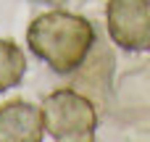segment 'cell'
I'll return each instance as SVG.
<instances>
[{"instance_id":"cell-2","label":"cell","mask_w":150,"mask_h":142,"mask_svg":"<svg viewBox=\"0 0 150 142\" xmlns=\"http://www.w3.org/2000/svg\"><path fill=\"white\" fill-rule=\"evenodd\" d=\"M42 121L53 142H95L98 111L74 90L50 92L42 103Z\"/></svg>"},{"instance_id":"cell-1","label":"cell","mask_w":150,"mask_h":142,"mask_svg":"<svg viewBox=\"0 0 150 142\" xmlns=\"http://www.w3.org/2000/svg\"><path fill=\"white\" fill-rule=\"evenodd\" d=\"M26 42L29 50L40 61H45L55 74H71L87 61L95 45V29L82 16L50 11L29 24Z\"/></svg>"},{"instance_id":"cell-3","label":"cell","mask_w":150,"mask_h":142,"mask_svg":"<svg viewBox=\"0 0 150 142\" xmlns=\"http://www.w3.org/2000/svg\"><path fill=\"white\" fill-rule=\"evenodd\" d=\"M105 21L111 40L121 50H150V0H108Z\"/></svg>"},{"instance_id":"cell-4","label":"cell","mask_w":150,"mask_h":142,"mask_svg":"<svg viewBox=\"0 0 150 142\" xmlns=\"http://www.w3.org/2000/svg\"><path fill=\"white\" fill-rule=\"evenodd\" d=\"M42 108L26 100H8L0 105V142H42Z\"/></svg>"},{"instance_id":"cell-6","label":"cell","mask_w":150,"mask_h":142,"mask_svg":"<svg viewBox=\"0 0 150 142\" xmlns=\"http://www.w3.org/2000/svg\"><path fill=\"white\" fill-rule=\"evenodd\" d=\"M32 3H40V5H63L66 0H32Z\"/></svg>"},{"instance_id":"cell-5","label":"cell","mask_w":150,"mask_h":142,"mask_svg":"<svg viewBox=\"0 0 150 142\" xmlns=\"http://www.w3.org/2000/svg\"><path fill=\"white\" fill-rule=\"evenodd\" d=\"M26 71V58L21 47L11 40H0V92L16 87L24 79Z\"/></svg>"}]
</instances>
